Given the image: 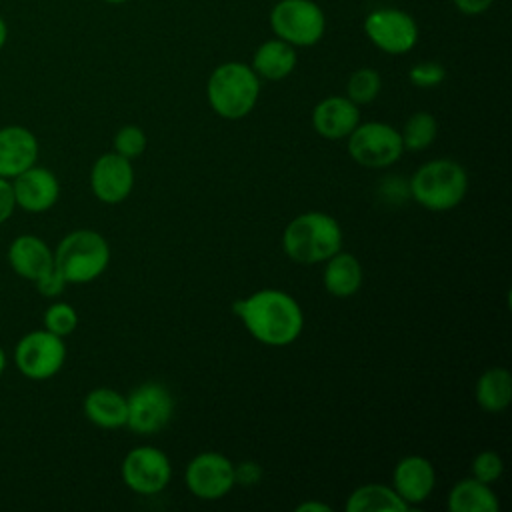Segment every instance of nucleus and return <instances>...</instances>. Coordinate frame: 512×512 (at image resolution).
Returning <instances> with one entry per match:
<instances>
[{"label":"nucleus","instance_id":"1","mask_svg":"<svg viewBox=\"0 0 512 512\" xmlns=\"http://www.w3.org/2000/svg\"><path fill=\"white\" fill-rule=\"evenodd\" d=\"M232 308L252 338L266 346H288L304 328L300 304L290 294L276 288L258 290L236 300Z\"/></svg>","mask_w":512,"mask_h":512},{"label":"nucleus","instance_id":"2","mask_svg":"<svg viewBox=\"0 0 512 512\" xmlns=\"http://www.w3.org/2000/svg\"><path fill=\"white\" fill-rule=\"evenodd\" d=\"M282 248L290 260L300 264L326 262L342 250V228L330 214L304 212L284 228Z\"/></svg>","mask_w":512,"mask_h":512},{"label":"nucleus","instance_id":"3","mask_svg":"<svg viewBox=\"0 0 512 512\" xmlns=\"http://www.w3.org/2000/svg\"><path fill=\"white\" fill-rule=\"evenodd\" d=\"M210 108L226 120L248 116L260 96V78L250 64L224 62L216 66L206 84Z\"/></svg>","mask_w":512,"mask_h":512},{"label":"nucleus","instance_id":"4","mask_svg":"<svg viewBox=\"0 0 512 512\" xmlns=\"http://www.w3.org/2000/svg\"><path fill=\"white\" fill-rule=\"evenodd\" d=\"M410 196L432 212L456 208L468 192V174L462 164L438 158L422 164L410 178Z\"/></svg>","mask_w":512,"mask_h":512},{"label":"nucleus","instance_id":"5","mask_svg":"<svg viewBox=\"0 0 512 512\" xmlns=\"http://www.w3.org/2000/svg\"><path fill=\"white\" fill-rule=\"evenodd\" d=\"M110 262L108 240L90 228L68 232L54 250V266L68 284L96 280Z\"/></svg>","mask_w":512,"mask_h":512},{"label":"nucleus","instance_id":"6","mask_svg":"<svg viewBox=\"0 0 512 512\" xmlns=\"http://www.w3.org/2000/svg\"><path fill=\"white\" fill-rule=\"evenodd\" d=\"M270 28L294 48H308L322 40L326 16L314 0H278L270 10Z\"/></svg>","mask_w":512,"mask_h":512},{"label":"nucleus","instance_id":"7","mask_svg":"<svg viewBox=\"0 0 512 512\" xmlns=\"http://www.w3.org/2000/svg\"><path fill=\"white\" fill-rule=\"evenodd\" d=\"M12 360L16 370L28 380H48L56 376L66 362L64 338L46 328L30 330L14 346Z\"/></svg>","mask_w":512,"mask_h":512},{"label":"nucleus","instance_id":"8","mask_svg":"<svg viewBox=\"0 0 512 512\" xmlns=\"http://www.w3.org/2000/svg\"><path fill=\"white\" fill-rule=\"evenodd\" d=\"M402 152V136L390 124L364 122L348 134V154L360 166L386 168L400 160Z\"/></svg>","mask_w":512,"mask_h":512},{"label":"nucleus","instance_id":"9","mask_svg":"<svg viewBox=\"0 0 512 512\" xmlns=\"http://www.w3.org/2000/svg\"><path fill=\"white\" fill-rule=\"evenodd\" d=\"M364 34L378 50L398 56L416 46L418 24L400 8H376L364 18Z\"/></svg>","mask_w":512,"mask_h":512},{"label":"nucleus","instance_id":"10","mask_svg":"<svg viewBox=\"0 0 512 512\" xmlns=\"http://www.w3.org/2000/svg\"><path fill=\"white\" fill-rule=\"evenodd\" d=\"M126 426L136 434H156L172 418L174 398L170 390L158 382H144L126 398Z\"/></svg>","mask_w":512,"mask_h":512},{"label":"nucleus","instance_id":"11","mask_svg":"<svg viewBox=\"0 0 512 512\" xmlns=\"http://www.w3.org/2000/svg\"><path fill=\"white\" fill-rule=\"evenodd\" d=\"M120 474L132 492L150 496L162 492L168 486L172 478V466L160 448L136 446L124 456Z\"/></svg>","mask_w":512,"mask_h":512},{"label":"nucleus","instance_id":"12","mask_svg":"<svg viewBox=\"0 0 512 512\" xmlns=\"http://www.w3.org/2000/svg\"><path fill=\"white\" fill-rule=\"evenodd\" d=\"M184 482L196 498L220 500L236 484V466L220 452H202L188 462Z\"/></svg>","mask_w":512,"mask_h":512},{"label":"nucleus","instance_id":"13","mask_svg":"<svg viewBox=\"0 0 512 512\" xmlns=\"http://www.w3.org/2000/svg\"><path fill=\"white\" fill-rule=\"evenodd\" d=\"M92 194L104 204H118L126 200L134 188L132 162L116 152L102 154L90 170Z\"/></svg>","mask_w":512,"mask_h":512},{"label":"nucleus","instance_id":"14","mask_svg":"<svg viewBox=\"0 0 512 512\" xmlns=\"http://www.w3.org/2000/svg\"><path fill=\"white\" fill-rule=\"evenodd\" d=\"M12 190L16 208L30 214L48 212L60 198V182L56 174L50 168L38 164L14 176Z\"/></svg>","mask_w":512,"mask_h":512},{"label":"nucleus","instance_id":"15","mask_svg":"<svg viewBox=\"0 0 512 512\" xmlns=\"http://www.w3.org/2000/svg\"><path fill=\"white\" fill-rule=\"evenodd\" d=\"M40 144L36 134L22 124L0 128V176L12 180L36 164Z\"/></svg>","mask_w":512,"mask_h":512},{"label":"nucleus","instance_id":"16","mask_svg":"<svg viewBox=\"0 0 512 512\" xmlns=\"http://www.w3.org/2000/svg\"><path fill=\"white\" fill-rule=\"evenodd\" d=\"M436 486V470L424 456L402 458L392 472V488L408 504L418 506L428 500Z\"/></svg>","mask_w":512,"mask_h":512},{"label":"nucleus","instance_id":"17","mask_svg":"<svg viewBox=\"0 0 512 512\" xmlns=\"http://www.w3.org/2000/svg\"><path fill=\"white\" fill-rule=\"evenodd\" d=\"M6 262L16 276L36 282L54 266V250L36 234H20L10 242Z\"/></svg>","mask_w":512,"mask_h":512},{"label":"nucleus","instance_id":"18","mask_svg":"<svg viewBox=\"0 0 512 512\" xmlns=\"http://www.w3.org/2000/svg\"><path fill=\"white\" fill-rule=\"evenodd\" d=\"M358 124H360L358 104H354L346 96H328L320 100L312 110L314 130L328 140L348 138V134Z\"/></svg>","mask_w":512,"mask_h":512},{"label":"nucleus","instance_id":"19","mask_svg":"<svg viewBox=\"0 0 512 512\" xmlns=\"http://www.w3.org/2000/svg\"><path fill=\"white\" fill-rule=\"evenodd\" d=\"M296 62H298V56L292 44L280 38H270V40H264L254 50L250 66L258 78L276 82L290 76L296 68Z\"/></svg>","mask_w":512,"mask_h":512},{"label":"nucleus","instance_id":"20","mask_svg":"<svg viewBox=\"0 0 512 512\" xmlns=\"http://www.w3.org/2000/svg\"><path fill=\"white\" fill-rule=\"evenodd\" d=\"M84 416L98 428L114 430L126 426L128 402L126 396L112 388H94L84 398Z\"/></svg>","mask_w":512,"mask_h":512},{"label":"nucleus","instance_id":"21","mask_svg":"<svg viewBox=\"0 0 512 512\" xmlns=\"http://www.w3.org/2000/svg\"><path fill=\"white\" fill-rule=\"evenodd\" d=\"M322 280L332 296L348 298L362 286V266L354 254L338 250L326 260Z\"/></svg>","mask_w":512,"mask_h":512},{"label":"nucleus","instance_id":"22","mask_svg":"<svg viewBox=\"0 0 512 512\" xmlns=\"http://www.w3.org/2000/svg\"><path fill=\"white\" fill-rule=\"evenodd\" d=\"M498 506V498L490 484L476 478L456 482L448 494V508L452 512H496Z\"/></svg>","mask_w":512,"mask_h":512},{"label":"nucleus","instance_id":"23","mask_svg":"<svg viewBox=\"0 0 512 512\" xmlns=\"http://www.w3.org/2000/svg\"><path fill=\"white\" fill-rule=\"evenodd\" d=\"M346 512H406L410 506L392 486L364 484L346 498Z\"/></svg>","mask_w":512,"mask_h":512},{"label":"nucleus","instance_id":"24","mask_svg":"<svg viewBox=\"0 0 512 512\" xmlns=\"http://www.w3.org/2000/svg\"><path fill=\"white\" fill-rule=\"evenodd\" d=\"M476 402L486 412H502L512 400V374L506 368H488L476 382Z\"/></svg>","mask_w":512,"mask_h":512},{"label":"nucleus","instance_id":"25","mask_svg":"<svg viewBox=\"0 0 512 512\" xmlns=\"http://www.w3.org/2000/svg\"><path fill=\"white\" fill-rule=\"evenodd\" d=\"M436 132L438 124L430 112H414L400 132L404 150H426L434 142Z\"/></svg>","mask_w":512,"mask_h":512},{"label":"nucleus","instance_id":"26","mask_svg":"<svg viewBox=\"0 0 512 512\" xmlns=\"http://www.w3.org/2000/svg\"><path fill=\"white\" fill-rule=\"evenodd\" d=\"M382 90V78L374 68H358L346 82V98L354 104H370Z\"/></svg>","mask_w":512,"mask_h":512},{"label":"nucleus","instance_id":"27","mask_svg":"<svg viewBox=\"0 0 512 512\" xmlns=\"http://www.w3.org/2000/svg\"><path fill=\"white\" fill-rule=\"evenodd\" d=\"M42 322L48 332L66 338L78 326V312L68 302H54L44 310Z\"/></svg>","mask_w":512,"mask_h":512},{"label":"nucleus","instance_id":"28","mask_svg":"<svg viewBox=\"0 0 512 512\" xmlns=\"http://www.w3.org/2000/svg\"><path fill=\"white\" fill-rule=\"evenodd\" d=\"M144 150H146V134L140 126L126 124L116 132V136H114V152L116 154H120L128 160H134Z\"/></svg>","mask_w":512,"mask_h":512},{"label":"nucleus","instance_id":"29","mask_svg":"<svg viewBox=\"0 0 512 512\" xmlns=\"http://www.w3.org/2000/svg\"><path fill=\"white\" fill-rule=\"evenodd\" d=\"M502 470H504V462L500 454H496L494 450H484L476 454V458L472 460V478L484 484L496 482L502 476Z\"/></svg>","mask_w":512,"mask_h":512},{"label":"nucleus","instance_id":"30","mask_svg":"<svg viewBox=\"0 0 512 512\" xmlns=\"http://www.w3.org/2000/svg\"><path fill=\"white\" fill-rule=\"evenodd\" d=\"M408 78L418 88H434L446 78V70L438 62H420L410 68Z\"/></svg>","mask_w":512,"mask_h":512},{"label":"nucleus","instance_id":"31","mask_svg":"<svg viewBox=\"0 0 512 512\" xmlns=\"http://www.w3.org/2000/svg\"><path fill=\"white\" fill-rule=\"evenodd\" d=\"M34 286H36V290H38V294H42V296H46V298H56V296H60L62 292H64V288H66V280H64V276L56 270V266H52L46 274H42L36 282H32Z\"/></svg>","mask_w":512,"mask_h":512},{"label":"nucleus","instance_id":"32","mask_svg":"<svg viewBox=\"0 0 512 512\" xmlns=\"http://www.w3.org/2000/svg\"><path fill=\"white\" fill-rule=\"evenodd\" d=\"M14 210H16V200H14L12 180L0 176V224L10 220Z\"/></svg>","mask_w":512,"mask_h":512},{"label":"nucleus","instance_id":"33","mask_svg":"<svg viewBox=\"0 0 512 512\" xmlns=\"http://www.w3.org/2000/svg\"><path fill=\"white\" fill-rule=\"evenodd\" d=\"M452 2L462 14H468V16L484 14L494 4V0H452Z\"/></svg>","mask_w":512,"mask_h":512},{"label":"nucleus","instance_id":"34","mask_svg":"<svg viewBox=\"0 0 512 512\" xmlns=\"http://www.w3.org/2000/svg\"><path fill=\"white\" fill-rule=\"evenodd\" d=\"M260 480V468L254 462H244L236 468V482H244V484H252Z\"/></svg>","mask_w":512,"mask_h":512},{"label":"nucleus","instance_id":"35","mask_svg":"<svg viewBox=\"0 0 512 512\" xmlns=\"http://www.w3.org/2000/svg\"><path fill=\"white\" fill-rule=\"evenodd\" d=\"M296 512H330V506L328 504H322V502H302L296 506Z\"/></svg>","mask_w":512,"mask_h":512},{"label":"nucleus","instance_id":"36","mask_svg":"<svg viewBox=\"0 0 512 512\" xmlns=\"http://www.w3.org/2000/svg\"><path fill=\"white\" fill-rule=\"evenodd\" d=\"M6 42H8V24L0 14V50L6 46Z\"/></svg>","mask_w":512,"mask_h":512},{"label":"nucleus","instance_id":"37","mask_svg":"<svg viewBox=\"0 0 512 512\" xmlns=\"http://www.w3.org/2000/svg\"><path fill=\"white\" fill-rule=\"evenodd\" d=\"M6 364H8V356H6V350L0 346V376H2L4 370H6Z\"/></svg>","mask_w":512,"mask_h":512},{"label":"nucleus","instance_id":"38","mask_svg":"<svg viewBox=\"0 0 512 512\" xmlns=\"http://www.w3.org/2000/svg\"><path fill=\"white\" fill-rule=\"evenodd\" d=\"M102 2H106V4H124L128 0H102Z\"/></svg>","mask_w":512,"mask_h":512}]
</instances>
